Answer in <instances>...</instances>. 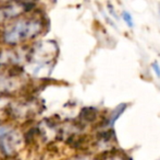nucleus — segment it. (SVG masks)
<instances>
[{
	"label": "nucleus",
	"mask_w": 160,
	"mask_h": 160,
	"mask_svg": "<svg viewBox=\"0 0 160 160\" xmlns=\"http://www.w3.org/2000/svg\"><path fill=\"white\" fill-rule=\"evenodd\" d=\"M128 109V103H120L119 105H117L113 110L109 113L108 118H106V120L102 122V127L108 128V127H113V125L116 124V122L120 119V116L125 112V110Z\"/></svg>",
	"instance_id": "nucleus-1"
},
{
	"label": "nucleus",
	"mask_w": 160,
	"mask_h": 160,
	"mask_svg": "<svg viewBox=\"0 0 160 160\" xmlns=\"http://www.w3.org/2000/svg\"><path fill=\"white\" fill-rule=\"evenodd\" d=\"M97 114H98V111L95 108H84V109H82L80 114L81 122H83V123H92V122L96 120Z\"/></svg>",
	"instance_id": "nucleus-2"
},
{
	"label": "nucleus",
	"mask_w": 160,
	"mask_h": 160,
	"mask_svg": "<svg viewBox=\"0 0 160 160\" xmlns=\"http://www.w3.org/2000/svg\"><path fill=\"white\" fill-rule=\"evenodd\" d=\"M98 160H131V158L128 157L125 154H123V152L113 149L102 152Z\"/></svg>",
	"instance_id": "nucleus-3"
},
{
	"label": "nucleus",
	"mask_w": 160,
	"mask_h": 160,
	"mask_svg": "<svg viewBox=\"0 0 160 160\" xmlns=\"http://www.w3.org/2000/svg\"><path fill=\"white\" fill-rule=\"evenodd\" d=\"M122 19L130 29L134 28V21H133V18H132V15H131L130 12H128V11H123L122 12Z\"/></svg>",
	"instance_id": "nucleus-4"
},
{
	"label": "nucleus",
	"mask_w": 160,
	"mask_h": 160,
	"mask_svg": "<svg viewBox=\"0 0 160 160\" xmlns=\"http://www.w3.org/2000/svg\"><path fill=\"white\" fill-rule=\"evenodd\" d=\"M152 70H154L155 75H156L158 78H160V66H159L158 63H157V62H154V63H152Z\"/></svg>",
	"instance_id": "nucleus-5"
},
{
	"label": "nucleus",
	"mask_w": 160,
	"mask_h": 160,
	"mask_svg": "<svg viewBox=\"0 0 160 160\" xmlns=\"http://www.w3.org/2000/svg\"><path fill=\"white\" fill-rule=\"evenodd\" d=\"M159 13H160V10H159Z\"/></svg>",
	"instance_id": "nucleus-6"
}]
</instances>
